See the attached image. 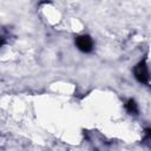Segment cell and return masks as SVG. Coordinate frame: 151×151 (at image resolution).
I'll return each instance as SVG.
<instances>
[{
	"instance_id": "6da1fadb",
	"label": "cell",
	"mask_w": 151,
	"mask_h": 151,
	"mask_svg": "<svg viewBox=\"0 0 151 151\" xmlns=\"http://www.w3.org/2000/svg\"><path fill=\"white\" fill-rule=\"evenodd\" d=\"M133 72H134L136 79L139 83H145V84L149 83V77H150L149 76V68H147V65H146V63L144 60L134 66Z\"/></svg>"
},
{
	"instance_id": "7a4b0ae2",
	"label": "cell",
	"mask_w": 151,
	"mask_h": 151,
	"mask_svg": "<svg viewBox=\"0 0 151 151\" xmlns=\"http://www.w3.org/2000/svg\"><path fill=\"white\" fill-rule=\"evenodd\" d=\"M76 45L81 52H91L93 48V41L88 35H79L76 39Z\"/></svg>"
},
{
	"instance_id": "3957f363",
	"label": "cell",
	"mask_w": 151,
	"mask_h": 151,
	"mask_svg": "<svg viewBox=\"0 0 151 151\" xmlns=\"http://www.w3.org/2000/svg\"><path fill=\"white\" fill-rule=\"evenodd\" d=\"M125 106H126V110H127L129 113H131V114H137L138 113V105L136 104V101L133 99H129Z\"/></svg>"
},
{
	"instance_id": "277c9868",
	"label": "cell",
	"mask_w": 151,
	"mask_h": 151,
	"mask_svg": "<svg viewBox=\"0 0 151 151\" xmlns=\"http://www.w3.org/2000/svg\"><path fill=\"white\" fill-rule=\"evenodd\" d=\"M2 42H4V40H2V38H1V37H0V46H1V45H2Z\"/></svg>"
}]
</instances>
